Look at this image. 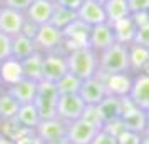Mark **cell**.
<instances>
[{"instance_id":"cell-15","label":"cell","mask_w":149,"mask_h":144,"mask_svg":"<svg viewBox=\"0 0 149 144\" xmlns=\"http://www.w3.org/2000/svg\"><path fill=\"white\" fill-rule=\"evenodd\" d=\"M54 7H55L54 2H49V0H34L30 3V7L24 12L25 20L32 22L37 27L50 24V19H52V14H54Z\"/></svg>"},{"instance_id":"cell-20","label":"cell","mask_w":149,"mask_h":144,"mask_svg":"<svg viewBox=\"0 0 149 144\" xmlns=\"http://www.w3.org/2000/svg\"><path fill=\"white\" fill-rule=\"evenodd\" d=\"M22 65V74L25 79H30L34 82H40L42 81V65H44V54L42 52H34L29 55L27 59L20 62Z\"/></svg>"},{"instance_id":"cell-41","label":"cell","mask_w":149,"mask_h":144,"mask_svg":"<svg viewBox=\"0 0 149 144\" xmlns=\"http://www.w3.org/2000/svg\"><path fill=\"white\" fill-rule=\"evenodd\" d=\"M141 144H149V132H148V131H146V132H144V134H142Z\"/></svg>"},{"instance_id":"cell-11","label":"cell","mask_w":149,"mask_h":144,"mask_svg":"<svg viewBox=\"0 0 149 144\" xmlns=\"http://www.w3.org/2000/svg\"><path fill=\"white\" fill-rule=\"evenodd\" d=\"M122 126L127 131H134L139 134L146 132V114L144 111L136 107L127 97H122Z\"/></svg>"},{"instance_id":"cell-8","label":"cell","mask_w":149,"mask_h":144,"mask_svg":"<svg viewBox=\"0 0 149 144\" xmlns=\"http://www.w3.org/2000/svg\"><path fill=\"white\" fill-rule=\"evenodd\" d=\"M127 99L139 109H149V74L146 72L132 74V82H131Z\"/></svg>"},{"instance_id":"cell-42","label":"cell","mask_w":149,"mask_h":144,"mask_svg":"<svg viewBox=\"0 0 149 144\" xmlns=\"http://www.w3.org/2000/svg\"><path fill=\"white\" fill-rule=\"evenodd\" d=\"M144 114H146V131L149 132V109L144 111Z\"/></svg>"},{"instance_id":"cell-12","label":"cell","mask_w":149,"mask_h":144,"mask_svg":"<svg viewBox=\"0 0 149 144\" xmlns=\"http://www.w3.org/2000/svg\"><path fill=\"white\" fill-rule=\"evenodd\" d=\"M34 132L42 139V143L47 144L57 139L65 137L67 132V124L59 117H52V119H44L39 122V126L34 129Z\"/></svg>"},{"instance_id":"cell-24","label":"cell","mask_w":149,"mask_h":144,"mask_svg":"<svg viewBox=\"0 0 149 144\" xmlns=\"http://www.w3.org/2000/svg\"><path fill=\"white\" fill-rule=\"evenodd\" d=\"M104 10H106V20L109 24H116L126 17H131L127 0H107L104 3Z\"/></svg>"},{"instance_id":"cell-30","label":"cell","mask_w":149,"mask_h":144,"mask_svg":"<svg viewBox=\"0 0 149 144\" xmlns=\"http://www.w3.org/2000/svg\"><path fill=\"white\" fill-rule=\"evenodd\" d=\"M81 119H84L86 122H89L91 126H94L97 129H102L104 127V121H102L101 112L97 109V106H86Z\"/></svg>"},{"instance_id":"cell-43","label":"cell","mask_w":149,"mask_h":144,"mask_svg":"<svg viewBox=\"0 0 149 144\" xmlns=\"http://www.w3.org/2000/svg\"><path fill=\"white\" fill-rule=\"evenodd\" d=\"M3 87V81H2V72H0V89Z\"/></svg>"},{"instance_id":"cell-10","label":"cell","mask_w":149,"mask_h":144,"mask_svg":"<svg viewBox=\"0 0 149 144\" xmlns=\"http://www.w3.org/2000/svg\"><path fill=\"white\" fill-rule=\"evenodd\" d=\"M89 30H91V27L86 25L84 22H81L79 19H77L75 22H72L67 29L62 30V34H64V40H62V47L61 49L67 54L69 50H72V49L87 45Z\"/></svg>"},{"instance_id":"cell-27","label":"cell","mask_w":149,"mask_h":144,"mask_svg":"<svg viewBox=\"0 0 149 144\" xmlns=\"http://www.w3.org/2000/svg\"><path fill=\"white\" fill-rule=\"evenodd\" d=\"M149 62V49L139 47L134 44H129V65H131V74L142 72L144 67Z\"/></svg>"},{"instance_id":"cell-46","label":"cell","mask_w":149,"mask_h":144,"mask_svg":"<svg viewBox=\"0 0 149 144\" xmlns=\"http://www.w3.org/2000/svg\"><path fill=\"white\" fill-rule=\"evenodd\" d=\"M148 19H149V10H148Z\"/></svg>"},{"instance_id":"cell-26","label":"cell","mask_w":149,"mask_h":144,"mask_svg":"<svg viewBox=\"0 0 149 144\" xmlns=\"http://www.w3.org/2000/svg\"><path fill=\"white\" fill-rule=\"evenodd\" d=\"M0 72H2V81H3V87L5 86H12L17 81L24 79V74H22V65L19 61L15 59H7L5 62L0 64Z\"/></svg>"},{"instance_id":"cell-4","label":"cell","mask_w":149,"mask_h":144,"mask_svg":"<svg viewBox=\"0 0 149 144\" xmlns=\"http://www.w3.org/2000/svg\"><path fill=\"white\" fill-rule=\"evenodd\" d=\"M69 72L67 54L59 49L54 52L44 54V65H42V81L57 84L62 77Z\"/></svg>"},{"instance_id":"cell-37","label":"cell","mask_w":149,"mask_h":144,"mask_svg":"<svg viewBox=\"0 0 149 144\" xmlns=\"http://www.w3.org/2000/svg\"><path fill=\"white\" fill-rule=\"evenodd\" d=\"M15 143L17 144H44L42 139L35 134L34 131H29V132H25V134H22L19 139H15Z\"/></svg>"},{"instance_id":"cell-13","label":"cell","mask_w":149,"mask_h":144,"mask_svg":"<svg viewBox=\"0 0 149 144\" xmlns=\"http://www.w3.org/2000/svg\"><path fill=\"white\" fill-rule=\"evenodd\" d=\"M24 24H25V15L22 12L0 5V32H3L8 37H15L22 32Z\"/></svg>"},{"instance_id":"cell-28","label":"cell","mask_w":149,"mask_h":144,"mask_svg":"<svg viewBox=\"0 0 149 144\" xmlns=\"http://www.w3.org/2000/svg\"><path fill=\"white\" fill-rule=\"evenodd\" d=\"M75 20H77V12L69 10V8L61 7V5L55 3L54 14H52V19H50V24H52L54 27L64 30V29H67L69 25H70L72 22H75Z\"/></svg>"},{"instance_id":"cell-5","label":"cell","mask_w":149,"mask_h":144,"mask_svg":"<svg viewBox=\"0 0 149 144\" xmlns=\"http://www.w3.org/2000/svg\"><path fill=\"white\" fill-rule=\"evenodd\" d=\"M62 40H64V34L61 29L54 27L52 24H45L40 25L37 34L34 37L35 47L39 52L47 54V52H54L62 47Z\"/></svg>"},{"instance_id":"cell-23","label":"cell","mask_w":149,"mask_h":144,"mask_svg":"<svg viewBox=\"0 0 149 144\" xmlns=\"http://www.w3.org/2000/svg\"><path fill=\"white\" fill-rule=\"evenodd\" d=\"M112 29H114V35H116V42L119 44H132L134 40V35H136V30H137V25L132 17H126L122 20L116 22V24H111Z\"/></svg>"},{"instance_id":"cell-22","label":"cell","mask_w":149,"mask_h":144,"mask_svg":"<svg viewBox=\"0 0 149 144\" xmlns=\"http://www.w3.org/2000/svg\"><path fill=\"white\" fill-rule=\"evenodd\" d=\"M14 119L15 122L25 131H34L40 122V116H39L34 104H20L19 112H17V116Z\"/></svg>"},{"instance_id":"cell-40","label":"cell","mask_w":149,"mask_h":144,"mask_svg":"<svg viewBox=\"0 0 149 144\" xmlns=\"http://www.w3.org/2000/svg\"><path fill=\"white\" fill-rule=\"evenodd\" d=\"M47 144H70L67 137H62V139H57V141H52V143H47Z\"/></svg>"},{"instance_id":"cell-34","label":"cell","mask_w":149,"mask_h":144,"mask_svg":"<svg viewBox=\"0 0 149 144\" xmlns=\"http://www.w3.org/2000/svg\"><path fill=\"white\" fill-rule=\"evenodd\" d=\"M91 144H117V137L112 132H109L107 129L102 127V129L97 131V134L94 136Z\"/></svg>"},{"instance_id":"cell-17","label":"cell","mask_w":149,"mask_h":144,"mask_svg":"<svg viewBox=\"0 0 149 144\" xmlns=\"http://www.w3.org/2000/svg\"><path fill=\"white\" fill-rule=\"evenodd\" d=\"M7 90L14 96V99H17L19 104H32L35 99V94H37V87H39V82H34L30 79H20L17 81L12 86H5Z\"/></svg>"},{"instance_id":"cell-1","label":"cell","mask_w":149,"mask_h":144,"mask_svg":"<svg viewBox=\"0 0 149 144\" xmlns=\"http://www.w3.org/2000/svg\"><path fill=\"white\" fill-rule=\"evenodd\" d=\"M99 55V70L97 76L107 77L114 74H127L131 72L129 65V45L116 42Z\"/></svg>"},{"instance_id":"cell-2","label":"cell","mask_w":149,"mask_h":144,"mask_svg":"<svg viewBox=\"0 0 149 144\" xmlns=\"http://www.w3.org/2000/svg\"><path fill=\"white\" fill-rule=\"evenodd\" d=\"M67 67L69 72L86 81L89 77L97 76L99 70V55L95 54L89 45L72 49L67 52Z\"/></svg>"},{"instance_id":"cell-19","label":"cell","mask_w":149,"mask_h":144,"mask_svg":"<svg viewBox=\"0 0 149 144\" xmlns=\"http://www.w3.org/2000/svg\"><path fill=\"white\" fill-rule=\"evenodd\" d=\"M104 82L107 87V94L117 97H127L131 82H132V74H114V76L104 77Z\"/></svg>"},{"instance_id":"cell-7","label":"cell","mask_w":149,"mask_h":144,"mask_svg":"<svg viewBox=\"0 0 149 144\" xmlns=\"http://www.w3.org/2000/svg\"><path fill=\"white\" fill-rule=\"evenodd\" d=\"M112 44H116V35H114V29L109 22H102L99 25H94L89 30V39H87V45L95 54H101L106 49H109Z\"/></svg>"},{"instance_id":"cell-14","label":"cell","mask_w":149,"mask_h":144,"mask_svg":"<svg viewBox=\"0 0 149 144\" xmlns=\"http://www.w3.org/2000/svg\"><path fill=\"white\" fill-rule=\"evenodd\" d=\"M97 131H99L97 127L91 126L84 119H77V121L67 124L65 137L69 139L70 144H91L94 136L97 134Z\"/></svg>"},{"instance_id":"cell-29","label":"cell","mask_w":149,"mask_h":144,"mask_svg":"<svg viewBox=\"0 0 149 144\" xmlns=\"http://www.w3.org/2000/svg\"><path fill=\"white\" fill-rule=\"evenodd\" d=\"M81 84H82V81L79 77H75L74 74L67 72L59 82L55 84V87H57V90H59L61 96H65V94H79Z\"/></svg>"},{"instance_id":"cell-44","label":"cell","mask_w":149,"mask_h":144,"mask_svg":"<svg viewBox=\"0 0 149 144\" xmlns=\"http://www.w3.org/2000/svg\"><path fill=\"white\" fill-rule=\"evenodd\" d=\"M94 2H99V3H102V5H104V3H106L107 0H94Z\"/></svg>"},{"instance_id":"cell-45","label":"cell","mask_w":149,"mask_h":144,"mask_svg":"<svg viewBox=\"0 0 149 144\" xmlns=\"http://www.w3.org/2000/svg\"><path fill=\"white\" fill-rule=\"evenodd\" d=\"M49 2H54V3H55V2H57V0H49Z\"/></svg>"},{"instance_id":"cell-18","label":"cell","mask_w":149,"mask_h":144,"mask_svg":"<svg viewBox=\"0 0 149 144\" xmlns=\"http://www.w3.org/2000/svg\"><path fill=\"white\" fill-rule=\"evenodd\" d=\"M97 109H99V112H101L104 126H106L107 122L117 121V119H121V116H122V97L107 94L101 102L97 104Z\"/></svg>"},{"instance_id":"cell-38","label":"cell","mask_w":149,"mask_h":144,"mask_svg":"<svg viewBox=\"0 0 149 144\" xmlns=\"http://www.w3.org/2000/svg\"><path fill=\"white\" fill-rule=\"evenodd\" d=\"M55 3H57V5H61V7L69 8V10H74V12H77V10L81 8V5L84 3V0H57Z\"/></svg>"},{"instance_id":"cell-48","label":"cell","mask_w":149,"mask_h":144,"mask_svg":"<svg viewBox=\"0 0 149 144\" xmlns=\"http://www.w3.org/2000/svg\"><path fill=\"white\" fill-rule=\"evenodd\" d=\"M0 5H2V3H0Z\"/></svg>"},{"instance_id":"cell-9","label":"cell","mask_w":149,"mask_h":144,"mask_svg":"<svg viewBox=\"0 0 149 144\" xmlns=\"http://www.w3.org/2000/svg\"><path fill=\"white\" fill-rule=\"evenodd\" d=\"M79 96L86 102V106H97L107 96V87H106V82H104V77L94 76L82 81Z\"/></svg>"},{"instance_id":"cell-35","label":"cell","mask_w":149,"mask_h":144,"mask_svg":"<svg viewBox=\"0 0 149 144\" xmlns=\"http://www.w3.org/2000/svg\"><path fill=\"white\" fill-rule=\"evenodd\" d=\"M131 15L134 14H146L149 10V0H127Z\"/></svg>"},{"instance_id":"cell-31","label":"cell","mask_w":149,"mask_h":144,"mask_svg":"<svg viewBox=\"0 0 149 144\" xmlns=\"http://www.w3.org/2000/svg\"><path fill=\"white\" fill-rule=\"evenodd\" d=\"M132 44L139 45V47L149 49V22L142 24V25H137V30H136Z\"/></svg>"},{"instance_id":"cell-3","label":"cell","mask_w":149,"mask_h":144,"mask_svg":"<svg viewBox=\"0 0 149 144\" xmlns=\"http://www.w3.org/2000/svg\"><path fill=\"white\" fill-rule=\"evenodd\" d=\"M59 90L55 87V84L47 82V81H40L39 82V87H37V94H35L34 99V106L39 116H40V121L44 119H52V117H57V102H59Z\"/></svg>"},{"instance_id":"cell-33","label":"cell","mask_w":149,"mask_h":144,"mask_svg":"<svg viewBox=\"0 0 149 144\" xmlns=\"http://www.w3.org/2000/svg\"><path fill=\"white\" fill-rule=\"evenodd\" d=\"M141 139H142V134L124 129L117 136V144H141Z\"/></svg>"},{"instance_id":"cell-16","label":"cell","mask_w":149,"mask_h":144,"mask_svg":"<svg viewBox=\"0 0 149 144\" xmlns=\"http://www.w3.org/2000/svg\"><path fill=\"white\" fill-rule=\"evenodd\" d=\"M77 19L81 22H84L89 27H94V25H99L106 20V10H104V5L99 3V2H94V0H84V3L81 5V8L77 10Z\"/></svg>"},{"instance_id":"cell-21","label":"cell","mask_w":149,"mask_h":144,"mask_svg":"<svg viewBox=\"0 0 149 144\" xmlns=\"http://www.w3.org/2000/svg\"><path fill=\"white\" fill-rule=\"evenodd\" d=\"M34 52H37L34 39H30V37H27L24 34L12 37V59L22 62L24 59H27L29 55H32Z\"/></svg>"},{"instance_id":"cell-36","label":"cell","mask_w":149,"mask_h":144,"mask_svg":"<svg viewBox=\"0 0 149 144\" xmlns=\"http://www.w3.org/2000/svg\"><path fill=\"white\" fill-rule=\"evenodd\" d=\"M32 2H34V0H3L2 5H3V7H8V8H14V10H19V12L24 14V12L30 7Z\"/></svg>"},{"instance_id":"cell-47","label":"cell","mask_w":149,"mask_h":144,"mask_svg":"<svg viewBox=\"0 0 149 144\" xmlns=\"http://www.w3.org/2000/svg\"><path fill=\"white\" fill-rule=\"evenodd\" d=\"M2 2H3V0H0V3H2Z\"/></svg>"},{"instance_id":"cell-25","label":"cell","mask_w":149,"mask_h":144,"mask_svg":"<svg viewBox=\"0 0 149 144\" xmlns=\"http://www.w3.org/2000/svg\"><path fill=\"white\" fill-rule=\"evenodd\" d=\"M20 104L17 102V99L7 90V87L0 89V122L2 121H10L17 116Z\"/></svg>"},{"instance_id":"cell-6","label":"cell","mask_w":149,"mask_h":144,"mask_svg":"<svg viewBox=\"0 0 149 144\" xmlns=\"http://www.w3.org/2000/svg\"><path fill=\"white\" fill-rule=\"evenodd\" d=\"M84 109H86V102L81 99L79 94L59 96V102H57V117L62 119L65 124L81 119Z\"/></svg>"},{"instance_id":"cell-32","label":"cell","mask_w":149,"mask_h":144,"mask_svg":"<svg viewBox=\"0 0 149 144\" xmlns=\"http://www.w3.org/2000/svg\"><path fill=\"white\" fill-rule=\"evenodd\" d=\"M12 57V37L0 32V64Z\"/></svg>"},{"instance_id":"cell-39","label":"cell","mask_w":149,"mask_h":144,"mask_svg":"<svg viewBox=\"0 0 149 144\" xmlns=\"http://www.w3.org/2000/svg\"><path fill=\"white\" fill-rule=\"evenodd\" d=\"M0 144H17V143H15V139L5 136L3 132H0Z\"/></svg>"}]
</instances>
